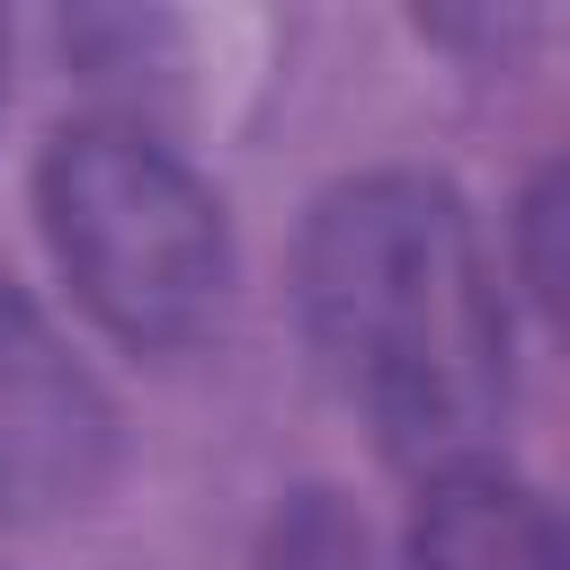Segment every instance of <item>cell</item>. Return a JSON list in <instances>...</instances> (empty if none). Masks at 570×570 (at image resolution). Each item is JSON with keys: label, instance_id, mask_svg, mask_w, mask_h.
Instances as JSON below:
<instances>
[{"label": "cell", "instance_id": "obj_3", "mask_svg": "<svg viewBox=\"0 0 570 570\" xmlns=\"http://www.w3.org/2000/svg\"><path fill=\"white\" fill-rule=\"evenodd\" d=\"M116 472V401L53 338V321L0 285V517H71Z\"/></svg>", "mask_w": 570, "mask_h": 570}, {"label": "cell", "instance_id": "obj_1", "mask_svg": "<svg viewBox=\"0 0 570 570\" xmlns=\"http://www.w3.org/2000/svg\"><path fill=\"white\" fill-rule=\"evenodd\" d=\"M303 330L374 436L428 472L490 463L508 410V312L445 178L365 169L303 223Z\"/></svg>", "mask_w": 570, "mask_h": 570}, {"label": "cell", "instance_id": "obj_4", "mask_svg": "<svg viewBox=\"0 0 570 570\" xmlns=\"http://www.w3.org/2000/svg\"><path fill=\"white\" fill-rule=\"evenodd\" d=\"M410 570H561V525L499 463H454L419 481Z\"/></svg>", "mask_w": 570, "mask_h": 570}, {"label": "cell", "instance_id": "obj_2", "mask_svg": "<svg viewBox=\"0 0 570 570\" xmlns=\"http://www.w3.org/2000/svg\"><path fill=\"white\" fill-rule=\"evenodd\" d=\"M36 223L89 321L125 347H187L223 321L232 232L205 178L142 125H71L36 160Z\"/></svg>", "mask_w": 570, "mask_h": 570}, {"label": "cell", "instance_id": "obj_5", "mask_svg": "<svg viewBox=\"0 0 570 570\" xmlns=\"http://www.w3.org/2000/svg\"><path fill=\"white\" fill-rule=\"evenodd\" d=\"M258 570H383V552H374L365 517H356L338 490H294V499L267 517Z\"/></svg>", "mask_w": 570, "mask_h": 570}, {"label": "cell", "instance_id": "obj_7", "mask_svg": "<svg viewBox=\"0 0 570 570\" xmlns=\"http://www.w3.org/2000/svg\"><path fill=\"white\" fill-rule=\"evenodd\" d=\"M0 98H9V18H0Z\"/></svg>", "mask_w": 570, "mask_h": 570}, {"label": "cell", "instance_id": "obj_6", "mask_svg": "<svg viewBox=\"0 0 570 570\" xmlns=\"http://www.w3.org/2000/svg\"><path fill=\"white\" fill-rule=\"evenodd\" d=\"M552 232H561V178H534L525 196V285L543 303H561V258H552Z\"/></svg>", "mask_w": 570, "mask_h": 570}]
</instances>
